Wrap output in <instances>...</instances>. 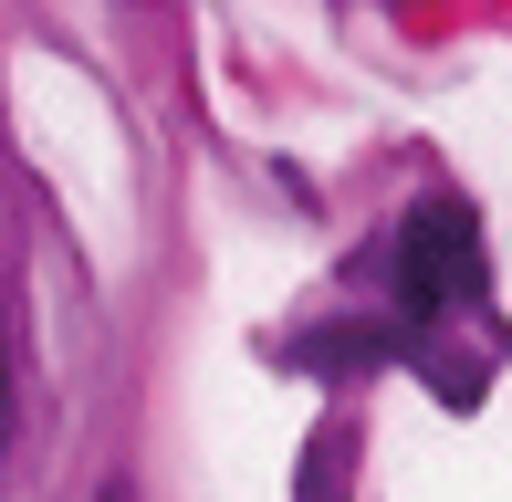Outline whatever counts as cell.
<instances>
[{
  "label": "cell",
  "instance_id": "3957f363",
  "mask_svg": "<svg viewBox=\"0 0 512 502\" xmlns=\"http://www.w3.org/2000/svg\"><path fill=\"white\" fill-rule=\"evenodd\" d=\"M21 429V377H11V304H0V450H11Z\"/></svg>",
  "mask_w": 512,
  "mask_h": 502
},
{
  "label": "cell",
  "instance_id": "7a4b0ae2",
  "mask_svg": "<svg viewBox=\"0 0 512 502\" xmlns=\"http://www.w3.org/2000/svg\"><path fill=\"white\" fill-rule=\"evenodd\" d=\"M387 356H398V325H314V335H293V367L304 377H366Z\"/></svg>",
  "mask_w": 512,
  "mask_h": 502
},
{
  "label": "cell",
  "instance_id": "6da1fadb",
  "mask_svg": "<svg viewBox=\"0 0 512 502\" xmlns=\"http://www.w3.org/2000/svg\"><path fill=\"white\" fill-rule=\"evenodd\" d=\"M377 272H387V293H398L408 325H429V314L471 304V293H481V210H471L460 189H429L398 231H387Z\"/></svg>",
  "mask_w": 512,
  "mask_h": 502
},
{
  "label": "cell",
  "instance_id": "277c9868",
  "mask_svg": "<svg viewBox=\"0 0 512 502\" xmlns=\"http://www.w3.org/2000/svg\"><path fill=\"white\" fill-rule=\"evenodd\" d=\"M95 502H136V492H126V482H105V492H95Z\"/></svg>",
  "mask_w": 512,
  "mask_h": 502
}]
</instances>
